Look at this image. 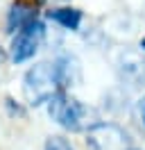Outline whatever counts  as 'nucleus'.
<instances>
[{"instance_id":"nucleus-1","label":"nucleus","mask_w":145,"mask_h":150,"mask_svg":"<svg viewBox=\"0 0 145 150\" xmlns=\"http://www.w3.org/2000/svg\"><path fill=\"white\" fill-rule=\"evenodd\" d=\"M48 112L52 116V121H57L61 127L72 132L89 130L98 123V116L91 107L82 105L80 100H75V98L61 93V91L48 100Z\"/></svg>"},{"instance_id":"nucleus-2","label":"nucleus","mask_w":145,"mask_h":150,"mask_svg":"<svg viewBox=\"0 0 145 150\" xmlns=\"http://www.w3.org/2000/svg\"><path fill=\"white\" fill-rule=\"evenodd\" d=\"M23 93H25L30 105H41L48 103L52 96L59 93V82H57V71L54 64L41 62L34 64L23 77Z\"/></svg>"},{"instance_id":"nucleus-3","label":"nucleus","mask_w":145,"mask_h":150,"mask_svg":"<svg viewBox=\"0 0 145 150\" xmlns=\"http://www.w3.org/2000/svg\"><path fill=\"white\" fill-rule=\"evenodd\" d=\"M86 143L91 150H127L129 137L113 123H95L86 130Z\"/></svg>"},{"instance_id":"nucleus-4","label":"nucleus","mask_w":145,"mask_h":150,"mask_svg":"<svg viewBox=\"0 0 145 150\" xmlns=\"http://www.w3.org/2000/svg\"><path fill=\"white\" fill-rule=\"evenodd\" d=\"M118 77L122 84H145V57L138 50H122L118 55Z\"/></svg>"},{"instance_id":"nucleus-5","label":"nucleus","mask_w":145,"mask_h":150,"mask_svg":"<svg viewBox=\"0 0 145 150\" xmlns=\"http://www.w3.org/2000/svg\"><path fill=\"white\" fill-rule=\"evenodd\" d=\"M43 37V25L34 21L16 34V39L11 41V59L14 62H25L30 57H34L36 48H39V41Z\"/></svg>"},{"instance_id":"nucleus-6","label":"nucleus","mask_w":145,"mask_h":150,"mask_svg":"<svg viewBox=\"0 0 145 150\" xmlns=\"http://www.w3.org/2000/svg\"><path fill=\"white\" fill-rule=\"evenodd\" d=\"M39 5H41V0H16L14 5H11V9H9V16H7V28L14 32V30H20L30 25V23H34L36 21V14H39Z\"/></svg>"},{"instance_id":"nucleus-7","label":"nucleus","mask_w":145,"mask_h":150,"mask_svg":"<svg viewBox=\"0 0 145 150\" xmlns=\"http://www.w3.org/2000/svg\"><path fill=\"white\" fill-rule=\"evenodd\" d=\"M54 71H57L59 89L72 86L80 80V66H77V59H75V57H61L59 62H54Z\"/></svg>"},{"instance_id":"nucleus-8","label":"nucleus","mask_w":145,"mask_h":150,"mask_svg":"<svg viewBox=\"0 0 145 150\" xmlns=\"http://www.w3.org/2000/svg\"><path fill=\"white\" fill-rule=\"evenodd\" d=\"M48 18L59 23V25H63L66 30H77L80 28V21H82V11L72 9V7H61V9L48 11Z\"/></svg>"},{"instance_id":"nucleus-9","label":"nucleus","mask_w":145,"mask_h":150,"mask_svg":"<svg viewBox=\"0 0 145 150\" xmlns=\"http://www.w3.org/2000/svg\"><path fill=\"white\" fill-rule=\"evenodd\" d=\"M45 150H75V148L66 139H61V137H52V139H48V143H45Z\"/></svg>"},{"instance_id":"nucleus-10","label":"nucleus","mask_w":145,"mask_h":150,"mask_svg":"<svg viewBox=\"0 0 145 150\" xmlns=\"http://www.w3.org/2000/svg\"><path fill=\"white\" fill-rule=\"evenodd\" d=\"M136 118H138V123L145 127V96L138 100V105H136Z\"/></svg>"},{"instance_id":"nucleus-11","label":"nucleus","mask_w":145,"mask_h":150,"mask_svg":"<svg viewBox=\"0 0 145 150\" xmlns=\"http://www.w3.org/2000/svg\"><path fill=\"white\" fill-rule=\"evenodd\" d=\"M141 48H143V50H145V39H143V41H141Z\"/></svg>"}]
</instances>
